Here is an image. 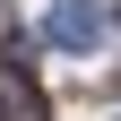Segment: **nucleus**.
Returning <instances> with one entry per match:
<instances>
[{
    "label": "nucleus",
    "instance_id": "obj_1",
    "mask_svg": "<svg viewBox=\"0 0 121 121\" xmlns=\"http://www.w3.org/2000/svg\"><path fill=\"white\" fill-rule=\"evenodd\" d=\"M43 35L86 60V52H104V9L95 0H52V9H43Z\"/></svg>",
    "mask_w": 121,
    "mask_h": 121
},
{
    "label": "nucleus",
    "instance_id": "obj_2",
    "mask_svg": "<svg viewBox=\"0 0 121 121\" xmlns=\"http://www.w3.org/2000/svg\"><path fill=\"white\" fill-rule=\"evenodd\" d=\"M0 112L9 121H43V86L26 78V69H0Z\"/></svg>",
    "mask_w": 121,
    "mask_h": 121
}]
</instances>
